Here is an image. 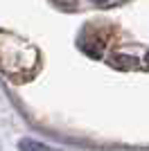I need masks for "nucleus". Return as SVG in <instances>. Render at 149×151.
Wrapping results in <instances>:
<instances>
[{
	"mask_svg": "<svg viewBox=\"0 0 149 151\" xmlns=\"http://www.w3.org/2000/svg\"><path fill=\"white\" fill-rule=\"evenodd\" d=\"M36 61L38 57L32 45L16 38L14 34H2L0 32V70L2 72H7L12 77H16V72H25V70L34 72Z\"/></svg>",
	"mask_w": 149,
	"mask_h": 151,
	"instance_id": "f257e3e1",
	"label": "nucleus"
},
{
	"mask_svg": "<svg viewBox=\"0 0 149 151\" xmlns=\"http://www.w3.org/2000/svg\"><path fill=\"white\" fill-rule=\"evenodd\" d=\"M81 50L86 52L88 57L99 59L102 57V50H104V43H102L97 36H84L81 38Z\"/></svg>",
	"mask_w": 149,
	"mask_h": 151,
	"instance_id": "f03ea898",
	"label": "nucleus"
},
{
	"mask_svg": "<svg viewBox=\"0 0 149 151\" xmlns=\"http://www.w3.org/2000/svg\"><path fill=\"white\" fill-rule=\"evenodd\" d=\"M111 65H115V68H133V65H138V61L131 57H124V54H115L111 59Z\"/></svg>",
	"mask_w": 149,
	"mask_h": 151,
	"instance_id": "7ed1b4c3",
	"label": "nucleus"
},
{
	"mask_svg": "<svg viewBox=\"0 0 149 151\" xmlns=\"http://www.w3.org/2000/svg\"><path fill=\"white\" fill-rule=\"evenodd\" d=\"M20 151H50L45 145H38L34 140H23L20 142Z\"/></svg>",
	"mask_w": 149,
	"mask_h": 151,
	"instance_id": "20e7f679",
	"label": "nucleus"
},
{
	"mask_svg": "<svg viewBox=\"0 0 149 151\" xmlns=\"http://www.w3.org/2000/svg\"><path fill=\"white\" fill-rule=\"evenodd\" d=\"M95 5H108V2H111V0H93Z\"/></svg>",
	"mask_w": 149,
	"mask_h": 151,
	"instance_id": "39448f33",
	"label": "nucleus"
}]
</instances>
